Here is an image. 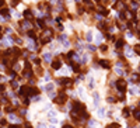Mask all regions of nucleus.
Returning a JSON list of instances; mask_svg holds the SVG:
<instances>
[{"label": "nucleus", "mask_w": 140, "mask_h": 128, "mask_svg": "<svg viewBox=\"0 0 140 128\" xmlns=\"http://www.w3.org/2000/svg\"><path fill=\"white\" fill-rule=\"evenodd\" d=\"M60 46H63V48H66V49H69L70 46H72V42H70L69 39H66V41H63V42H60Z\"/></svg>", "instance_id": "aec40b11"}, {"label": "nucleus", "mask_w": 140, "mask_h": 128, "mask_svg": "<svg viewBox=\"0 0 140 128\" xmlns=\"http://www.w3.org/2000/svg\"><path fill=\"white\" fill-rule=\"evenodd\" d=\"M7 120L11 121V122H14V124H20V122H21V118L18 117V115H16L14 113L8 114V115H7Z\"/></svg>", "instance_id": "1a4fd4ad"}, {"label": "nucleus", "mask_w": 140, "mask_h": 128, "mask_svg": "<svg viewBox=\"0 0 140 128\" xmlns=\"http://www.w3.org/2000/svg\"><path fill=\"white\" fill-rule=\"evenodd\" d=\"M97 115L100 118H102V117H105V110L104 108H98V111H97Z\"/></svg>", "instance_id": "bb28decb"}, {"label": "nucleus", "mask_w": 140, "mask_h": 128, "mask_svg": "<svg viewBox=\"0 0 140 128\" xmlns=\"http://www.w3.org/2000/svg\"><path fill=\"white\" fill-rule=\"evenodd\" d=\"M8 3H10V6H11V7H17V6H18V4H20L21 3V0H10V2H8Z\"/></svg>", "instance_id": "b1692460"}, {"label": "nucleus", "mask_w": 140, "mask_h": 128, "mask_svg": "<svg viewBox=\"0 0 140 128\" xmlns=\"http://www.w3.org/2000/svg\"><path fill=\"white\" fill-rule=\"evenodd\" d=\"M0 16L4 17V18H7V20H11V10L10 9H7V7L0 9Z\"/></svg>", "instance_id": "6e6552de"}, {"label": "nucleus", "mask_w": 140, "mask_h": 128, "mask_svg": "<svg viewBox=\"0 0 140 128\" xmlns=\"http://www.w3.org/2000/svg\"><path fill=\"white\" fill-rule=\"evenodd\" d=\"M67 2H73V0H67Z\"/></svg>", "instance_id": "c03bdc74"}, {"label": "nucleus", "mask_w": 140, "mask_h": 128, "mask_svg": "<svg viewBox=\"0 0 140 128\" xmlns=\"http://www.w3.org/2000/svg\"><path fill=\"white\" fill-rule=\"evenodd\" d=\"M81 4H84L86 7H88V6H92V0H81Z\"/></svg>", "instance_id": "cd10ccee"}, {"label": "nucleus", "mask_w": 140, "mask_h": 128, "mask_svg": "<svg viewBox=\"0 0 140 128\" xmlns=\"http://www.w3.org/2000/svg\"><path fill=\"white\" fill-rule=\"evenodd\" d=\"M84 38H86V41H87V42H91V41H92V38H94V37H92V31H91V30H88V31L86 32Z\"/></svg>", "instance_id": "2eb2a0df"}, {"label": "nucleus", "mask_w": 140, "mask_h": 128, "mask_svg": "<svg viewBox=\"0 0 140 128\" xmlns=\"http://www.w3.org/2000/svg\"><path fill=\"white\" fill-rule=\"evenodd\" d=\"M62 128H74L72 124H67V122H63V127Z\"/></svg>", "instance_id": "f704fd0d"}, {"label": "nucleus", "mask_w": 140, "mask_h": 128, "mask_svg": "<svg viewBox=\"0 0 140 128\" xmlns=\"http://www.w3.org/2000/svg\"><path fill=\"white\" fill-rule=\"evenodd\" d=\"M137 18L140 20V11H137Z\"/></svg>", "instance_id": "79ce46f5"}, {"label": "nucleus", "mask_w": 140, "mask_h": 128, "mask_svg": "<svg viewBox=\"0 0 140 128\" xmlns=\"http://www.w3.org/2000/svg\"><path fill=\"white\" fill-rule=\"evenodd\" d=\"M35 16V11L31 10V9H25L24 11H22V17L25 18V20H32Z\"/></svg>", "instance_id": "0eeeda50"}, {"label": "nucleus", "mask_w": 140, "mask_h": 128, "mask_svg": "<svg viewBox=\"0 0 140 128\" xmlns=\"http://www.w3.org/2000/svg\"><path fill=\"white\" fill-rule=\"evenodd\" d=\"M60 82H62V86H64V87H70V86H73L74 80L70 78H62L60 79Z\"/></svg>", "instance_id": "9d476101"}, {"label": "nucleus", "mask_w": 140, "mask_h": 128, "mask_svg": "<svg viewBox=\"0 0 140 128\" xmlns=\"http://www.w3.org/2000/svg\"><path fill=\"white\" fill-rule=\"evenodd\" d=\"M106 101H108L109 104H115L116 101H118V99L114 97V96H108V97H106Z\"/></svg>", "instance_id": "412c9836"}, {"label": "nucleus", "mask_w": 140, "mask_h": 128, "mask_svg": "<svg viewBox=\"0 0 140 128\" xmlns=\"http://www.w3.org/2000/svg\"><path fill=\"white\" fill-rule=\"evenodd\" d=\"M0 125H2V127H6V125H7V120H4V118H3V120H0Z\"/></svg>", "instance_id": "c9c22d12"}, {"label": "nucleus", "mask_w": 140, "mask_h": 128, "mask_svg": "<svg viewBox=\"0 0 140 128\" xmlns=\"http://www.w3.org/2000/svg\"><path fill=\"white\" fill-rule=\"evenodd\" d=\"M13 69H14L16 72H20V71H21V65L18 63V62H16V63L13 65Z\"/></svg>", "instance_id": "7c9ffc66"}, {"label": "nucleus", "mask_w": 140, "mask_h": 128, "mask_svg": "<svg viewBox=\"0 0 140 128\" xmlns=\"http://www.w3.org/2000/svg\"><path fill=\"white\" fill-rule=\"evenodd\" d=\"M133 118L137 121H140V107H137V108H133V113H132Z\"/></svg>", "instance_id": "ddd939ff"}, {"label": "nucleus", "mask_w": 140, "mask_h": 128, "mask_svg": "<svg viewBox=\"0 0 140 128\" xmlns=\"http://www.w3.org/2000/svg\"><path fill=\"white\" fill-rule=\"evenodd\" d=\"M50 128H56V127H55V125H50Z\"/></svg>", "instance_id": "37998d69"}, {"label": "nucleus", "mask_w": 140, "mask_h": 128, "mask_svg": "<svg viewBox=\"0 0 140 128\" xmlns=\"http://www.w3.org/2000/svg\"><path fill=\"white\" fill-rule=\"evenodd\" d=\"M18 114H20V115H22V117H24V115H27V108H21V110H18Z\"/></svg>", "instance_id": "72a5a7b5"}, {"label": "nucleus", "mask_w": 140, "mask_h": 128, "mask_svg": "<svg viewBox=\"0 0 140 128\" xmlns=\"http://www.w3.org/2000/svg\"><path fill=\"white\" fill-rule=\"evenodd\" d=\"M44 80H45V82H50V76H49V75H46Z\"/></svg>", "instance_id": "ea45409f"}, {"label": "nucleus", "mask_w": 140, "mask_h": 128, "mask_svg": "<svg viewBox=\"0 0 140 128\" xmlns=\"http://www.w3.org/2000/svg\"><path fill=\"white\" fill-rule=\"evenodd\" d=\"M22 125H24V128H32V125L30 124V122H24Z\"/></svg>", "instance_id": "58836bf2"}, {"label": "nucleus", "mask_w": 140, "mask_h": 128, "mask_svg": "<svg viewBox=\"0 0 140 128\" xmlns=\"http://www.w3.org/2000/svg\"><path fill=\"white\" fill-rule=\"evenodd\" d=\"M58 115V111H55V110H49V117L52 118V117H56Z\"/></svg>", "instance_id": "473e14b6"}, {"label": "nucleus", "mask_w": 140, "mask_h": 128, "mask_svg": "<svg viewBox=\"0 0 140 128\" xmlns=\"http://www.w3.org/2000/svg\"><path fill=\"white\" fill-rule=\"evenodd\" d=\"M36 128H46V125H45V124H42V122H41V124H38V127H36Z\"/></svg>", "instance_id": "a19ab883"}, {"label": "nucleus", "mask_w": 140, "mask_h": 128, "mask_svg": "<svg viewBox=\"0 0 140 128\" xmlns=\"http://www.w3.org/2000/svg\"><path fill=\"white\" fill-rule=\"evenodd\" d=\"M129 6H130V10H136L139 9V2H136V0H129Z\"/></svg>", "instance_id": "4468645a"}, {"label": "nucleus", "mask_w": 140, "mask_h": 128, "mask_svg": "<svg viewBox=\"0 0 140 128\" xmlns=\"http://www.w3.org/2000/svg\"><path fill=\"white\" fill-rule=\"evenodd\" d=\"M6 7V0H0V9Z\"/></svg>", "instance_id": "e433bc0d"}, {"label": "nucleus", "mask_w": 140, "mask_h": 128, "mask_svg": "<svg viewBox=\"0 0 140 128\" xmlns=\"http://www.w3.org/2000/svg\"><path fill=\"white\" fill-rule=\"evenodd\" d=\"M50 66H52L53 71H59L62 68V59L60 58H55V59L50 62Z\"/></svg>", "instance_id": "39448f33"}, {"label": "nucleus", "mask_w": 140, "mask_h": 128, "mask_svg": "<svg viewBox=\"0 0 140 128\" xmlns=\"http://www.w3.org/2000/svg\"><path fill=\"white\" fill-rule=\"evenodd\" d=\"M139 3H140V0H139Z\"/></svg>", "instance_id": "49530a36"}, {"label": "nucleus", "mask_w": 140, "mask_h": 128, "mask_svg": "<svg viewBox=\"0 0 140 128\" xmlns=\"http://www.w3.org/2000/svg\"><path fill=\"white\" fill-rule=\"evenodd\" d=\"M115 49H123L125 48V45H126V42H125V38L123 37H120V38H116V41H115Z\"/></svg>", "instance_id": "423d86ee"}, {"label": "nucleus", "mask_w": 140, "mask_h": 128, "mask_svg": "<svg viewBox=\"0 0 140 128\" xmlns=\"http://www.w3.org/2000/svg\"><path fill=\"white\" fill-rule=\"evenodd\" d=\"M129 92H130V94H137V93H139V89H137L136 86H132Z\"/></svg>", "instance_id": "c756f323"}, {"label": "nucleus", "mask_w": 140, "mask_h": 128, "mask_svg": "<svg viewBox=\"0 0 140 128\" xmlns=\"http://www.w3.org/2000/svg\"><path fill=\"white\" fill-rule=\"evenodd\" d=\"M88 60H90V55L84 52L83 55H81V62H80V63H87Z\"/></svg>", "instance_id": "f3484780"}, {"label": "nucleus", "mask_w": 140, "mask_h": 128, "mask_svg": "<svg viewBox=\"0 0 140 128\" xmlns=\"http://www.w3.org/2000/svg\"><path fill=\"white\" fill-rule=\"evenodd\" d=\"M39 93H41V90H39L38 87H35V86H32V87H31V86H28V93H27L28 97H30V96L35 97V96H38Z\"/></svg>", "instance_id": "20e7f679"}, {"label": "nucleus", "mask_w": 140, "mask_h": 128, "mask_svg": "<svg viewBox=\"0 0 140 128\" xmlns=\"http://www.w3.org/2000/svg\"><path fill=\"white\" fill-rule=\"evenodd\" d=\"M122 117H125V118L130 117V108H129V107H125V108L122 110Z\"/></svg>", "instance_id": "dca6fc26"}, {"label": "nucleus", "mask_w": 140, "mask_h": 128, "mask_svg": "<svg viewBox=\"0 0 140 128\" xmlns=\"http://www.w3.org/2000/svg\"><path fill=\"white\" fill-rule=\"evenodd\" d=\"M11 16H14V18H17V20L22 18V13H20V11H16V10H11Z\"/></svg>", "instance_id": "a211bd4d"}, {"label": "nucleus", "mask_w": 140, "mask_h": 128, "mask_svg": "<svg viewBox=\"0 0 140 128\" xmlns=\"http://www.w3.org/2000/svg\"><path fill=\"white\" fill-rule=\"evenodd\" d=\"M94 39H95V44H97V46H100L102 44V41H104V32H97L95 34V37H94Z\"/></svg>", "instance_id": "9b49d317"}, {"label": "nucleus", "mask_w": 140, "mask_h": 128, "mask_svg": "<svg viewBox=\"0 0 140 128\" xmlns=\"http://www.w3.org/2000/svg\"><path fill=\"white\" fill-rule=\"evenodd\" d=\"M35 2H39V0H35Z\"/></svg>", "instance_id": "a18cd8bd"}, {"label": "nucleus", "mask_w": 140, "mask_h": 128, "mask_svg": "<svg viewBox=\"0 0 140 128\" xmlns=\"http://www.w3.org/2000/svg\"><path fill=\"white\" fill-rule=\"evenodd\" d=\"M6 93V86L3 83H0V94H4Z\"/></svg>", "instance_id": "2f4dec72"}, {"label": "nucleus", "mask_w": 140, "mask_h": 128, "mask_svg": "<svg viewBox=\"0 0 140 128\" xmlns=\"http://www.w3.org/2000/svg\"><path fill=\"white\" fill-rule=\"evenodd\" d=\"M92 97H94V106H98V104H100V94H98V93H94Z\"/></svg>", "instance_id": "393cba45"}, {"label": "nucleus", "mask_w": 140, "mask_h": 128, "mask_svg": "<svg viewBox=\"0 0 140 128\" xmlns=\"http://www.w3.org/2000/svg\"><path fill=\"white\" fill-rule=\"evenodd\" d=\"M98 65H100V68L102 69H111L112 63H111V60L109 59H104V58H101V59H97Z\"/></svg>", "instance_id": "7ed1b4c3"}, {"label": "nucleus", "mask_w": 140, "mask_h": 128, "mask_svg": "<svg viewBox=\"0 0 140 128\" xmlns=\"http://www.w3.org/2000/svg\"><path fill=\"white\" fill-rule=\"evenodd\" d=\"M21 127V124H11V125H8V128H20Z\"/></svg>", "instance_id": "4c0bfd02"}, {"label": "nucleus", "mask_w": 140, "mask_h": 128, "mask_svg": "<svg viewBox=\"0 0 140 128\" xmlns=\"http://www.w3.org/2000/svg\"><path fill=\"white\" fill-rule=\"evenodd\" d=\"M53 101H55L56 104H60V106H62V104H66L67 101H69V100H67L66 93L63 92V90H60L59 94H58V96H56L55 99H53Z\"/></svg>", "instance_id": "f03ea898"}, {"label": "nucleus", "mask_w": 140, "mask_h": 128, "mask_svg": "<svg viewBox=\"0 0 140 128\" xmlns=\"http://www.w3.org/2000/svg\"><path fill=\"white\" fill-rule=\"evenodd\" d=\"M41 58L45 60V62H48V63H50V62L53 60V59H52V53H50V52H44Z\"/></svg>", "instance_id": "f8f14e48"}, {"label": "nucleus", "mask_w": 140, "mask_h": 128, "mask_svg": "<svg viewBox=\"0 0 140 128\" xmlns=\"http://www.w3.org/2000/svg\"><path fill=\"white\" fill-rule=\"evenodd\" d=\"M115 87L118 92H123L125 93L128 90V82H126L125 79H116L115 80Z\"/></svg>", "instance_id": "f257e3e1"}, {"label": "nucleus", "mask_w": 140, "mask_h": 128, "mask_svg": "<svg viewBox=\"0 0 140 128\" xmlns=\"http://www.w3.org/2000/svg\"><path fill=\"white\" fill-rule=\"evenodd\" d=\"M98 51H101V52H106V51H108V45H106V44H101V45L98 46Z\"/></svg>", "instance_id": "a878e982"}, {"label": "nucleus", "mask_w": 140, "mask_h": 128, "mask_svg": "<svg viewBox=\"0 0 140 128\" xmlns=\"http://www.w3.org/2000/svg\"><path fill=\"white\" fill-rule=\"evenodd\" d=\"M105 128H120V125H119L118 122H111V124H108Z\"/></svg>", "instance_id": "c85d7f7f"}, {"label": "nucleus", "mask_w": 140, "mask_h": 128, "mask_svg": "<svg viewBox=\"0 0 140 128\" xmlns=\"http://www.w3.org/2000/svg\"><path fill=\"white\" fill-rule=\"evenodd\" d=\"M133 52L136 53L137 56H140V44H136V45H133Z\"/></svg>", "instance_id": "4be33fe9"}, {"label": "nucleus", "mask_w": 140, "mask_h": 128, "mask_svg": "<svg viewBox=\"0 0 140 128\" xmlns=\"http://www.w3.org/2000/svg\"><path fill=\"white\" fill-rule=\"evenodd\" d=\"M86 48H87L90 52H95V51L98 49V46H94V45H91V44H87V45H86Z\"/></svg>", "instance_id": "5701e85b"}, {"label": "nucleus", "mask_w": 140, "mask_h": 128, "mask_svg": "<svg viewBox=\"0 0 140 128\" xmlns=\"http://www.w3.org/2000/svg\"><path fill=\"white\" fill-rule=\"evenodd\" d=\"M53 89H55V85H53V83H48L45 87H42V90H45V92H50V90H53Z\"/></svg>", "instance_id": "6ab92c4d"}]
</instances>
